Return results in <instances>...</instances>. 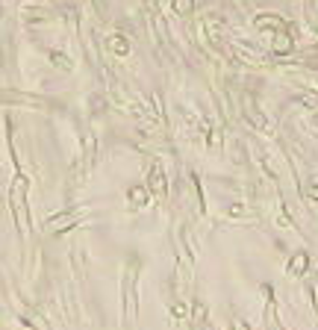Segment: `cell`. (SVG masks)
<instances>
[{
    "instance_id": "cell-1",
    "label": "cell",
    "mask_w": 318,
    "mask_h": 330,
    "mask_svg": "<svg viewBox=\"0 0 318 330\" xmlns=\"http://www.w3.org/2000/svg\"><path fill=\"white\" fill-rule=\"evenodd\" d=\"M27 180L18 177L15 180V186H12V210H15V218H18V227H27Z\"/></svg>"
}]
</instances>
